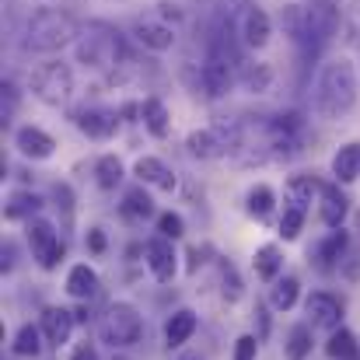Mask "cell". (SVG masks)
Wrapping results in <instances>:
<instances>
[{
  "mask_svg": "<svg viewBox=\"0 0 360 360\" xmlns=\"http://www.w3.org/2000/svg\"><path fill=\"white\" fill-rule=\"evenodd\" d=\"M255 354H259V340L255 336H241L235 343V360H255Z\"/></svg>",
  "mask_w": 360,
  "mask_h": 360,
  "instance_id": "cell-40",
  "label": "cell"
},
{
  "mask_svg": "<svg viewBox=\"0 0 360 360\" xmlns=\"http://www.w3.org/2000/svg\"><path fill=\"white\" fill-rule=\"evenodd\" d=\"M248 214L259 217V221H266V217L273 214V189H269V186H255V189L248 193Z\"/></svg>",
  "mask_w": 360,
  "mask_h": 360,
  "instance_id": "cell-32",
  "label": "cell"
},
{
  "mask_svg": "<svg viewBox=\"0 0 360 360\" xmlns=\"http://www.w3.org/2000/svg\"><path fill=\"white\" fill-rule=\"evenodd\" d=\"M333 175L347 186L360 175V143H343L333 158Z\"/></svg>",
  "mask_w": 360,
  "mask_h": 360,
  "instance_id": "cell-17",
  "label": "cell"
},
{
  "mask_svg": "<svg viewBox=\"0 0 360 360\" xmlns=\"http://www.w3.org/2000/svg\"><path fill=\"white\" fill-rule=\"evenodd\" d=\"M357 102V74L347 60H333L322 67L319 84H315V109L326 120H340L354 109Z\"/></svg>",
  "mask_w": 360,
  "mask_h": 360,
  "instance_id": "cell-2",
  "label": "cell"
},
{
  "mask_svg": "<svg viewBox=\"0 0 360 360\" xmlns=\"http://www.w3.org/2000/svg\"><path fill=\"white\" fill-rule=\"evenodd\" d=\"M0 262H4V269H11V262H14V248H11V245L4 248V259H0Z\"/></svg>",
  "mask_w": 360,
  "mask_h": 360,
  "instance_id": "cell-43",
  "label": "cell"
},
{
  "mask_svg": "<svg viewBox=\"0 0 360 360\" xmlns=\"http://www.w3.org/2000/svg\"><path fill=\"white\" fill-rule=\"evenodd\" d=\"M74 311H67V308H46L42 311V333H46V340L53 343V347H63L67 340H70V333H74Z\"/></svg>",
  "mask_w": 360,
  "mask_h": 360,
  "instance_id": "cell-14",
  "label": "cell"
},
{
  "mask_svg": "<svg viewBox=\"0 0 360 360\" xmlns=\"http://www.w3.org/2000/svg\"><path fill=\"white\" fill-rule=\"evenodd\" d=\"M347 39L354 49H360V0H354L347 11Z\"/></svg>",
  "mask_w": 360,
  "mask_h": 360,
  "instance_id": "cell-37",
  "label": "cell"
},
{
  "mask_svg": "<svg viewBox=\"0 0 360 360\" xmlns=\"http://www.w3.org/2000/svg\"><path fill=\"white\" fill-rule=\"evenodd\" d=\"M280 28H283V35H290L301 46L304 35H308V7H301V4L280 7Z\"/></svg>",
  "mask_w": 360,
  "mask_h": 360,
  "instance_id": "cell-18",
  "label": "cell"
},
{
  "mask_svg": "<svg viewBox=\"0 0 360 360\" xmlns=\"http://www.w3.org/2000/svg\"><path fill=\"white\" fill-rule=\"evenodd\" d=\"M280 266H283V259H280V248H276V245H262V248L255 252V273H259L262 280H276Z\"/></svg>",
  "mask_w": 360,
  "mask_h": 360,
  "instance_id": "cell-29",
  "label": "cell"
},
{
  "mask_svg": "<svg viewBox=\"0 0 360 360\" xmlns=\"http://www.w3.org/2000/svg\"><path fill=\"white\" fill-rule=\"evenodd\" d=\"M238 77H241V84H245V91H252V95H266L269 84H273V70L266 63H241Z\"/></svg>",
  "mask_w": 360,
  "mask_h": 360,
  "instance_id": "cell-22",
  "label": "cell"
},
{
  "mask_svg": "<svg viewBox=\"0 0 360 360\" xmlns=\"http://www.w3.org/2000/svg\"><path fill=\"white\" fill-rule=\"evenodd\" d=\"M28 241H32V255L42 269H56L63 259V241L53 231V224L46 221H32L28 224Z\"/></svg>",
  "mask_w": 360,
  "mask_h": 360,
  "instance_id": "cell-6",
  "label": "cell"
},
{
  "mask_svg": "<svg viewBox=\"0 0 360 360\" xmlns=\"http://www.w3.org/2000/svg\"><path fill=\"white\" fill-rule=\"evenodd\" d=\"M4 95H0V120L7 122L14 116V109H18V88L11 84V81H4V88H0Z\"/></svg>",
  "mask_w": 360,
  "mask_h": 360,
  "instance_id": "cell-36",
  "label": "cell"
},
{
  "mask_svg": "<svg viewBox=\"0 0 360 360\" xmlns=\"http://www.w3.org/2000/svg\"><path fill=\"white\" fill-rule=\"evenodd\" d=\"M231 67H235V63L224 60V56H217V53L207 56V63L200 67V84H203V91H207L210 98H224V95L231 91V84H235V70H231Z\"/></svg>",
  "mask_w": 360,
  "mask_h": 360,
  "instance_id": "cell-7",
  "label": "cell"
},
{
  "mask_svg": "<svg viewBox=\"0 0 360 360\" xmlns=\"http://www.w3.org/2000/svg\"><path fill=\"white\" fill-rule=\"evenodd\" d=\"M304 308H308L315 329H329V333L340 329V319H343V301H340V297H333V294H326V290H315Z\"/></svg>",
  "mask_w": 360,
  "mask_h": 360,
  "instance_id": "cell-8",
  "label": "cell"
},
{
  "mask_svg": "<svg viewBox=\"0 0 360 360\" xmlns=\"http://www.w3.org/2000/svg\"><path fill=\"white\" fill-rule=\"evenodd\" d=\"M315 193H322V186H319L311 175H294V179L287 182V203H297V207H304V210H308V203L315 200Z\"/></svg>",
  "mask_w": 360,
  "mask_h": 360,
  "instance_id": "cell-26",
  "label": "cell"
},
{
  "mask_svg": "<svg viewBox=\"0 0 360 360\" xmlns=\"http://www.w3.org/2000/svg\"><path fill=\"white\" fill-rule=\"evenodd\" d=\"M322 221L329 228H340L343 217H347V196L340 193V186H322Z\"/></svg>",
  "mask_w": 360,
  "mask_h": 360,
  "instance_id": "cell-19",
  "label": "cell"
},
{
  "mask_svg": "<svg viewBox=\"0 0 360 360\" xmlns=\"http://www.w3.org/2000/svg\"><path fill=\"white\" fill-rule=\"evenodd\" d=\"M88 248H91V252H105V235H102V228H91V235H88Z\"/></svg>",
  "mask_w": 360,
  "mask_h": 360,
  "instance_id": "cell-42",
  "label": "cell"
},
{
  "mask_svg": "<svg viewBox=\"0 0 360 360\" xmlns=\"http://www.w3.org/2000/svg\"><path fill=\"white\" fill-rule=\"evenodd\" d=\"M70 360H98V350H95L91 343H77V350H74Z\"/></svg>",
  "mask_w": 360,
  "mask_h": 360,
  "instance_id": "cell-41",
  "label": "cell"
},
{
  "mask_svg": "<svg viewBox=\"0 0 360 360\" xmlns=\"http://www.w3.org/2000/svg\"><path fill=\"white\" fill-rule=\"evenodd\" d=\"M95 179H98V186L102 189H116L122 182V165L116 154H105V158H98V165H95Z\"/></svg>",
  "mask_w": 360,
  "mask_h": 360,
  "instance_id": "cell-30",
  "label": "cell"
},
{
  "mask_svg": "<svg viewBox=\"0 0 360 360\" xmlns=\"http://www.w3.org/2000/svg\"><path fill=\"white\" fill-rule=\"evenodd\" d=\"M14 147H18L25 158H32V161H46V158H53L56 140H53L46 129H39V126H21V129L14 133Z\"/></svg>",
  "mask_w": 360,
  "mask_h": 360,
  "instance_id": "cell-11",
  "label": "cell"
},
{
  "mask_svg": "<svg viewBox=\"0 0 360 360\" xmlns=\"http://www.w3.org/2000/svg\"><path fill=\"white\" fill-rule=\"evenodd\" d=\"M120 214L126 221H147V217L154 214V203H150V196H147L140 186H133V189H126V196H122Z\"/></svg>",
  "mask_w": 360,
  "mask_h": 360,
  "instance_id": "cell-20",
  "label": "cell"
},
{
  "mask_svg": "<svg viewBox=\"0 0 360 360\" xmlns=\"http://www.w3.org/2000/svg\"><path fill=\"white\" fill-rule=\"evenodd\" d=\"M143 259H147V269L154 273L158 283H168L175 276V248H172V238H150L143 245Z\"/></svg>",
  "mask_w": 360,
  "mask_h": 360,
  "instance_id": "cell-9",
  "label": "cell"
},
{
  "mask_svg": "<svg viewBox=\"0 0 360 360\" xmlns=\"http://www.w3.org/2000/svg\"><path fill=\"white\" fill-rule=\"evenodd\" d=\"M140 120L154 136H168V109H165L161 98H147L140 105Z\"/></svg>",
  "mask_w": 360,
  "mask_h": 360,
  "instance_id": "cell-25",
  "label": "cell"
},
{
  "mask_svg": "<svg viewBox=\"0 0 360 360\" xmlns=\"http://www.w3.org/2000/svg\"><path fill=\"white\" fill-rule=\"evenodd\" d=\"M77 60L84 67H98V70H109V67H120V60L126 63V46H122L120 32L95 21L88 25L81 35H77Z\"/></svg>",
  "mask_w": 360,
  "mask_h": 360,
  "instance_id": "cell-3",
  "label": "cell"
},
{
  "mask_svg": "<svg viewBox=\"0 0 360 360\" xmlns=\"http://www.w3.org/2000/svg\"><path fill=\"white\" fill-rule=\"evenodd\" d=\"M67 294L77 297V301H91L98 294V273L88 266V262H77L70 273H67Z\"/></svg>",
  "mask_w": 360,
  "mask_h": 360,
  "instance_id": "cell-16",
  "label": "cell"
},
{
  "mask_svg": "<svg viewBox=\"0 0 360 360\" xmlns=\"http://www.w3.org/2000/svg\"><path fill=\"white\" fill-rule=\"evenodd\" d=\"M158 231H161V238H182L186 235V224H182V217L179 214H161L158 217Z\"/></svg>",
  "mask_w": 360,
  "mask_h": 360,
  "instance_id": "cell-35",
  "label": "cell"
},
{
  "mask_svg": "<svg viewBox=\"0 0 360 360\" xmlns=\"http://www.w3.org/2000/svg\"><path fill=\"white\" fill-rule=\"evenodd\" d=\"M77 35H81V28H77V21L67 11H60V7H39L25 21L21 46L28 53H60L63 46L77 42Z\"/></svg>",
  "mask_w": 360,
  "mask_h": 360,
  "instance_id": "cell-1",
  "label": "cell"
},
{
  "mask_svg": "<svg viewBox=\"0 0 360 360\" xmlns=\"http://www.w3.org/2000/svg\"><path fill=\"white\" fill-rule=\"evenodd\" d=\"M297 290H301V283H297L294 276H283V280L273 283V290H269V304H273L276 311H290V308L297 304Z\"/></svg>",
  "mask_w": 360,
  "mask_h": 360,
  "instance_id": "cell-27",
  "label": "cell"
},
{
  "mask_svg": "<svg viewBox=\"0 0 360 360\" xmlns=\"http://www.w3.org/2000/svg\"><path fill=\"white\" fill-rule=\"evenodd\" d=\"M224 297L228 301H238L241 297V280L235 273V266H224Z\"/></svg>",
  "mask_w": 360,
  "mask_h": 360,
  "instance_id": "cell-39",
  "label": "cell"
},
{
  "mask_svg": "<svg viewBox=\"0 0 360 360\" xmlns=\"http://www.w3.org/2000/svg\"><path fill=\"white\" fill-rule=\"evenodd\" d=\"M326 354H329L333 360H360L357 336H354L350 329H336V333L329 336V347H326Z\"/></svg>",
  "mask_w": 360,
  "mask_h": 360,
  "instance_id": "cell-23",
  "label": "cell"
},
{
  "mask_svg": "<svg viewBox=\"0 0 360 360\" xmlns=\"http://www.w3.org/2000/svg\"><path fill=\"white\" fill-rule=\"evenodd\" d=\"M14 354L18 357H35L39 354V329L35 326H21L14 336Z\"/></svg>",
  "mask_w": 360,
  "mask_h": 360,
  "instance_id": "cell-34",
  "label": "cell"
},
{
  "mask_svg": "<svg viewBox=\"0 0 360 360\" xmlns=\"http://www.w3.org/2000/svg\"><path fill=\"white\" fill-rule=\"evenodd\" d=\"M269 32H273V21H269V14L262 11V7H248L245 14H241V35H245V46H252V49H262L266 42H269Z\"/></svg>",
  "mask_w": 360,
  "mask_h": 360,
  "instance_id": "cell-13",
  "label": "cell"
},
{
  "mask_svg": "<svg viewBox=\"0 0 360 360\" xmlns=\"http://www.w3.org/2000/svg\"><path fill=\"white\" fill-rule=\"evenodd\" d=\"M140 329H143V322H140V311L133 308V304H112L105 315H102V322H98V336H102V343H109L112 350H122V347H133L136 340H140Z\"/></svg>",
  "mask_w": 360,
  "mask_h": 360,
  "instance_id": "cell-4",
  "label": "cell"
},
{
  "mask_svg": "<svg viewBox=\"0 0 360 360\" xmlns=\"http://www.w3.org/2000/svg\"><path fill=\"white\" fill-rule=\"evenodd\" d=\"M32 91L39 102L46 105H67L70 95H74V70L60 60L53 63H42L35 74H32Z\"/></svg>",
  "mask_w": 360,
  "mask_h": 360,
  "instance_id": "cell-5",
  "label": "cell"
},
{
  "mask_svg": "<svg viewBox=\"0 0 360 360\" xmlns=\"http://www.w3.org/2000/svg\"><path fill=\"white\" fill-rule=\"evenodd\" d=\"M311 354V329L308 326H294L287 336V357L290 360H304Z\"/></svg>",
  "mask_w": 360,
  "mask_h": 360,
  "instance_id": "cell-31",
  "label": "cell"
},
{
  "mask_svg": "<svg viewBox=\"0 0 360 360\" xmlns=\"http://www.w3.org/2000/svg\"><path fill=\"white\" fill-rule=\"evenodd\" d=\"M179 360H200V357L196 354H186V357H179Z\"/></svg>",
  "mask_w": 360,
  "mask_h": 360,
  "instance_id": "cell-44",
  "label": "cell"
},
{
  "mask_svg": "<svg viewBox=\"0 0 360 360\" xmlns=\"http://www.w3.org/2000/svg\"><path fill=\"white\" fill-rule=\"evenodd\" d=\"M133 172H136L140 182H150V186H158L161 193H172V189H175L172 168H168L165 161H158V158H140V161L133 165Z\"/></svg>",
  "mask_w": 360,
  "mask_h": 360,
  "instance_id": "cell-15",
  "label": "cell"
},
{
  "mask_svg": "<svg viewBox=\"0 0 360 360\" xmlns=\"http://www.w3.org/2000/svg\"><path fill=\"white\" fill-rule=\"evenodd\" d=\"M42 210V200L35 196V193H11V200H7V207H4V214H7V221H25V217H32V214H39Z\"/></svg>",
  "mask_w": 360,
  "mask_h": 360,
  "instance_id": "cell-24",
  "label": "cell"
},
{
  "mask_svg": "<svg viewBox=\"0 0 360 360\" xmlns=\"http://www.w3.org/2000/svg\"><path fill=\"white\" fill-rule=\"evenodd\" d=\"M193 333H196V315H193V311H175V315L168 319V326H165V340H168V347H182V343H189Z\"/></svg>",
  "mask_w": 360,
  "mask_h": 360,
  "instance_id": "cell-21",
  "label": "cell"
},
{
  "mask_svg": "<svg viewBox=\"0 0 360 360\" xmlns=\"http://www.w3.org/2000/svg\"><path fill=\"white\" fill-rule=\"evenodd\" d=\"M120 360H122V357H120Z\"/></svg>",
  "mask_w": 360,
  "mask_h": 360,
  "instance_id": "cell-46",
  "label": "cell"
},
{
  "mask_svg": "<svg viewBox=\"0 0 360 360\" xmlns=\"http://www.w3.org/2000/svg\"><path fill=\"white\" fill-rule=\"evenodd\" d=\"M357 231H360V214H357Z\"/></svg>",
  "mask_w": 360,
  "mask_h": 360,
  "instance_id": "cell-45",
  "label": "cell"
},
{
  "mask_svg": "<svg viewBox=\"0 0 360 360\" xmlns=\"http://www.w3.org/2000/svg\"><path fill=\"white\" fill-rule=\"evenodd\" d=\"M74 122H77L81 133H88V136H95V140H109V136L120 129V120H116L112 109H84V112H77Z\"/></svg>",
  "mask_w": 360,
  "mask_h": 360,
  "instance_id": "cell-12",
  "label": "cell"
},
{
  "mask_svg": "<svg viewBox=\"0 0 360 360\" xmlns=\"http://www.w3.org/2000/svg\"><path fill=\"white\" fill-rule=\"evenodd\" d=\"M343 252H347V231H333L329 238L315 248V259H319V266H322V269H333V266H336V259H340Z\"/></svg>",
  "mask_w": 360,
  "mask_h": 360,
  "instance_id": "cell-28",
  "label": "cell"
},
{
  "mask_svg": "<svg viewBox=\"0 0 360 360\" xmlns=\"http://www.w3.org/2000/svg\"><path fill=\"white\" fill-rule=\"evenodd\" d=\"M133 35H136L140 46H147L154 53H165V49L175 46V28L168 21H161V18H140L133 25Z\"/></svg>",
  "mask_w": 360,
  "mask_h": 360,
  "instance_id": "cell-10",
  "label": "cell"
},
{
  "mask_svg": "<svg viewBox=\"0 0 360 360\" xmlns=\"http://www.w3.org/2000/svg\"><path fill=\"white\" fill-rule=\"evenodd\" d=\"M53 196H56V207L63 210V221L70 224V217H74V193H70V186H56Z\"/></svg>",
  "mask_w": 360,
  "mask_h": 360,
  "instance_id": "cell-38",
  "label": "cell"
},
{
  "mask_svg": "<svg viewBox=\"0 0 360 360\" xmlns=\"http://www.w3.org/2000/svg\"><path fill=\"white\" fill-rule=\"evenodd\" d=\"M304 207H297V203H287V210H283V221H280V235L287 241H294L301 235V224H304Z\"/></svg>",
  "mask_w": 360,
  "mask_h": 360,
  "instance_id": "cell-33",
  "label": "cell"
}]
</instances>
